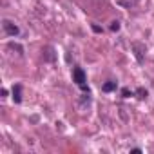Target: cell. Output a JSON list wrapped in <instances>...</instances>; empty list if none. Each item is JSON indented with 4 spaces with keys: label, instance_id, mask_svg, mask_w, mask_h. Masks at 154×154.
<instances>
[{
    "label": "cell",
    "instance_id": "obj_9",
    "mask_svg": "<svg viewBox=\"0 0 154 154\" xmlns=\"http://www.w3.org/2000/svg\"><path fill=\"white\" fill-rule=\"evenodd\" d=\"M93 31H94V33H102V31H103V29H102V27H100V26H93Z\"/></svg>",
    "mask_w": 154,
    "mask_h": 154
},
{
    "label": "cell",
    "instance_id": "obj_5",
    "mask_svg": "<svg viewBox=\"0 0 154 154\" xmlns=\"http://www.w3.org/2000/svg\"><path fill=\"white\" fill-rule=\"evenodd\" d=\"M132 47H134V49H136V58H138V60H140V62H141V60H143V56H141V53H143V51H145V47H143V45H141V44H134V45H132Z\"/></svg>",
    "mask_w": 154,
    "mask_h": 154
},
{
    "label": "cell",
    "instance_id": "obj_4",
    "mask_svg": "<svg viewBox=\"0 0 154 154\" xmlns=\"http://www.w3.org/2000/svg\"><path fill=\"white\" fill-rule=\"evenodd\" d=\"M116 87H118V84L112 82V80H109V82H105V84L102 85V91H103V93H112V91H116Z\"/></svg>",
    "mask_w": 154,
    "mask_h": 154
},
{
    "label": "cell",
    "instance_id": "obj_10",
    "mask_svg": "<svg viewBox=\"0 0 154 154\" xmlns=\"http://www.w3.org/2000/svg\"><path fill=\"white\" fill-rule=\"evenodd\" d=\"M131 152H132V154H140V152H141V149H132Z\"/></svg>",
    "mask_w": 154,
    "mask_h": 154
},
{
    "label": "cell",
    "instance_id": "obj_3",
    "mask_svg": "<svg viewBox=\"0 0 154 154\" xmlns=\"http://www.w3.org/2000/svg\"><path fill=\"white\" fill-rule=\"evenodd\" d=\"M13 100H15V103H20L22 102V85L20 84L13 85Z\"/></svg>",
    "mask_w": 154,
    "mask_h": 154
},
{
    "label": "cell",
    "instance_id": "obj_7",
    "mask_svg": "<svg viewBox=\"0 0 154 154\" xmlns=\"http://www.w3.org/2000/svg\"><path fill=\"white\" fill-rule=\"evenodd\" d=\"M132 94H134V93H132L131 89H127V87H125V89H122V96H123V98H131Z\"/></svg>",
    "mask_w": 154,
    "mask_h": 154
},
{
    "label": "cell",
    "instance_id": "obj_2",
    "mask_svg": "<svg viewBox=\"0 0 154 154\" xmlns=\"http://www.w3.org/2000/svg\"><path fill=\"white\" fill-rule=\"evenodd\" d=\"M2 27H4V31H6L9 36H17V35L20 33V29H18L11 20H4V22H2Z\"/></svg>",
    "mask_w": 154,
    "mask_h": 154
},
{
    "label": "cell",
    "instance_id": "obj_8",
    "mask_svg": "<svg viewBox=\"0 0 154 154\" xmlns=\"http://www.w3.org/2000/svg\"><path fill=\"white\" fill-rule=\"evenodd\" d=\"M118 29H120V22H118V20H114V22L111 24V31H114V33H116Z\"/></svg>",
    "mask_w": 154,
    "mask_h": 154
},
{
    "label": "cell",
    "instance_id": "obj_1",
    "mask_svg": "<svg viewBox=\"0 0 154 154\" xmlns=\"http://www.w3.org/2000/svg\"><path fill=\"white\" fill-rule=\"evenodd\" d=\"M72 80L76 82V85H78V87L80 85H85V80L87 78H85V72H84L82 67H74L72 69Z\"/></svg>",
    "mask_w": 154,
    "mask_h": 154
},
{
    "label": "cell",
    "instance_id": "obj_6",
    "mask_svg": "<svg viewBox=\"0 0 154 154\" xmlns=\"http://www.w3.org/2000/svg\"><path fill=\"white\" fill-rule=\"evenodd\" d=\"M134 94H136L138 98H141V100H143V98H147V94H149V93H147L143 87H140V89H136V93H134Z\"/></svg>",
    "mask_w": 154,
    "mask_h": 154
}]
</instances>
